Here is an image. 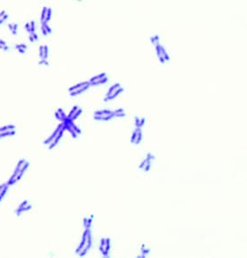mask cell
Instances as JSON below:
<instances>
[{"label":"cell","instance_id":"6da1fadb","mask_svg":"<svg viewBox=\"0 0 247 258\" xmlns=\"http://www.w3.org/2000/svg\"><path fill=\"white\" fill-rule=\"evenodd\" d=\"M92 245H93V238H92V231H91V230H90V231H89V232H88V234H87V238H86V246L84 247L83 249H82V250L79 252L78 256H86V254H87V252L89 251V249L91 248V247H92Z\"/></svg>","mask_w":247,"mask_h":258},{"label":"cell","instance_id":"7a4b0ae2","mask_svg":"<svg viewBox=\"0 0 247 258\" xmlns=\"http://www.w3.org/2000/svg\"><path fill=\"white\" fill-rule=\"evenodd\" d=\"M31 208H32V205L29 202V200H24L21 204H20V206H18L17 209H16V214L17 215H20L21 213L29 211Z\"/></svg>","mask_w":247,"mask_h":258},{"label":"cell","instance_id":"3957f363","mask_svg":"<svg viewBox=\"0 0 247 258\" xmlns=\"http://www.w3.org/2000/svg\"><path fill=\"white\" fill-rule=\"evenodd\" d=\"M62 127H63V124H62V123L60 124V125H58V127H57L56 129H55V131H54V133H53V135H52L50 137L47 138L46 140L44 141V144H45V145H49L50 143H51L52 142H53V141L55 139V137H56L57 135H58V134H59V132L61 131V129Z\"/></svg>","mask_w":247,"mask_h":258},{"label":"cell","instance_id":"277c9868","mask_svg":"<svg viewBox=\"0 0 247 258\" xmlns=\"http://www.w3.org/2000/svg\"><path fill=\"white\" fill-rule=\"evenodd\" d=\"M64 130H65V128H64V125H63V127L61 129V131L59 132L58 135H57L56 137H55V139H54V140L53 141V142H52V143H50L49 145H48V149H49V150H53V149H54V148L55 147V146H56L58 143H59L60 140H61V137H62V135H63Z\"/></svg>","mask_w":247,"mask_h":258},{"label":"cell","instance_id":"5b68a950","mask_svg":"<svg viewBox=\"0 0 247 258\" xmlns=\"http://www.w3.org/2000/svg\"><path fill=\"white\" fill-rule=\"evenodd\" d=\"M29 167H30V162H28V161H26V162L24 163V165L22 166V167L21 168V170L19 171V173H18V175H17V176H16V178L14 179V181H13V184H14L15 182H17L18 181H19V180H20L21 178L22 175H24L25 171L27 170V168H28Z\"/></svg>","mask_w":247,"mask_h":258},{"label":"cell","instance_id":"8992f818","mask_svg":"<svg viewBox=\"0 0 247 258\" xmlns=\"http://www.w3.org/2000/svg\"><path fill=\"white\" fill-rule=\"evenodd\" d=\"M125 91V88L124 87H120V88H118L117 91H115L114 93H112L111 94H110L109 96H107V97H105V99H104V101H111V100H114L115 98H117L118 95H119L120 93H122L123 92Z\"/></svg>","mask_w":247,"mask_h":258},{"label":"cell","instance_id":"52a82bcc","mask_svg":"<svg viewBox=\"0 0 247 258\" xmlns=\"http://www.w3.org/2000/svg\"><path fill=\"white\" fill-rule=\"evenodd\" d=\"M90 83L88 84V85H86V86H82V87H80V88H78L77 90H76V91H74V92H71V93H69V94H70V96H76V95H78V94H81V93H83L85 91H86L87 89L90 87Z\"/></svg>","mask_w":247,"mask_h":258},{"label":"cell","instance_id":"ba28073f","mask_svg":"<svg viewBox=\"0 0 247 258\" xmlns=\"http://www.w3.org/2000/svg\"><path fill=\"white\" fill-rule=\"evenodd\" d=\"M88 84H89V82H82V83L76 84V85H75V86L69 87V93H71V92L76 91V90H77L78 88H80V87H82V86H86V85H88Z\"/></svg>","mask_w":247,"mask_h":258},{"label":"cell","instance_id":"9c48e42d","mask_svg":"<svg viewBox=\"0 0 247 258\" xmlns=\"http://www.w3.org/2000/svg\"><path fill=\"white\" fill-rule=\"evenodd\" d=\"M112 111L109 110H102V111H97L94 112V116H98V117H102V116H107L112 113Z\"/></svg>","mask_w":247,"mask_h":258},{"label":"cell","instance_id":"30bf717a","mask_svg":"<svg viewBox=\"0 0 247 258\" xmlns=\"http://www.w3.org/2000/svg\"><path fill=\"white\" fill-rule=\"evenodd\" d=\"M68 122H69V125H70L71 127H72V129H73V130L75 131V132H76V133L77 134V135H81V134H82V130H81V129L78 127V126H77V125L74 124L73 121L70 120V119H69V118H68Z\"/></svg>","mask_w":247,"mask_h":258},{"label":"cell","instance_id":"8fae6325","mask_svg":"<svg viewBox=\"0 0 247 258\" xmlns=\"http://www.w3.org/2000/svg\"><path fill=\"white\" fill-rule=\"evenodd\" d=\"M120 87H121V85H120L119 83H116L115 85L111 86V87H110L109 90H108V93H106V97H107V96H109L111 93H114L115 91H117V90H118V88H120Z\"/></svg>","mask_w":247,"mask_h":258},{"label":"cell","instance_id":"7c38bea8","mask_svg":"<svg viewBox=\"0 0 247 258\" xmlns=\"http://www.w3.org/2000/svg\"><path fill=\"white\" fill-rule=\"evenodd\" d=\"M136 130H137V137H136V140H135L134 143H135V144H140V142H141V140H142L141 128H140V127H136Z\"/></svg>","mask_w":247,"mask_h":258},{"label":"cell","instance_id":"4fadbf2b","mask_svg":"<svg viewBox=\"0 0 247 258\" xmlns=\"http://www.w3.org/2000/svg\"><path fill=\"white\" fill-rule=\"evenodd\" d=\"M16 135V131L15 130L5 131V132L0 133V139L4 137H7V136H12V135Z\"/></svg>","mask_w":247,"mask_h":258},{"label":"cell","instance_id":"5bb4252c","mask_svg":"<svg viewBox=\"0 0 247 258\" xmlns=\"http://www.w3.org/2000/svg\"><path fill=\"white\" fill-rule=\"evenodd\" d=\"M108 77L106 76V77H104L103 79L98 80V81H95V82H93V83H91L90 86H100V85H103V84H105L106 82H108Z\"/></svg>","mask_w":247,"mask_h":258},{"label":"cell","instance_id":"9a60e30c","mask_svg":"<svg viewBox=\"0 0 247 258\" xmlns=\"http://www.w3.org/2000/svg\"><path fill=\"white\" fill-rule=\"evenodd\" d=\"M104 77H106V73L105 72H102V73H100V74H99V75H97V76L92 78V79L89 80V83L91 84V83H93V82H95V81H98V80H100V79H103Z\"/></svg>","mask_w":247,"mask_h":258},{"label":"cell","instance_id":"2e32d148","mask_svg":"<svg viewBox=\"0 0 247 258\" xmlns=\"http://www.w3.org/2000/svg\"><path fill=\"white\" fill-rule=\"evenodd\" d=\"M160 51H161L162 56H163V58L164 59V61H165V62H168V61H170V56H169V54H167L166 50L164 49V46H162V45L160 46Z\"/></svg>","mask_w":247,"mask_h":258},{"label":"cell","instance_id":"e0dca14e","mask_svg":"<svg viewBox=\"0 0 247 258\" xmlns=\"http://www.w3.org/2000/svg\"><path fill=\"white\" fill-rule=\"evenodd\" d=\"M8 188H9V185L7 184V183H5V187L3 188V190L0 191V202L2 201V199L5 198V196L6 195V192H7L8 191Z\"/></svg>","mask_w":247,"mask_h":258},{"label":"cell","instance_id":"ac0fdd59","mask_svg":"<svg viewBox=\"0 0 247 258\" xmlns=\"http://www.w3.org/2000/svg\"><path fill=\"white\" fill-rule=\"evenodd\" d=\"M9 130H15V125H5V126H2V127H0V133H3V132H5V131H9Z\"/></svg>","mask_w":247,"mask_h":258},{"label":"cell","instance_id":"d6986e66","mask_svg":"<svg viewBox=\"0 0 247 258\" xmlns=\"http://www.w3.org/2000/svg\"><path fill=\"white\" fill-rule=\"evenodd\" d=\"M47 8L46 6H44L43 7V10H42L41 12V18H40V21H41V23L44 22V20H45V16H46V12H47Z\"/></svg>","mask_w":247,"mask_h":258},{"label":"cell","instance_id":"ffe728a7","mask_svg":"<svg viewBox=\"0 0 247 258\" xmlns=\"http://www.w3.org/2000/svg\"><path fill=\"white\" fill-rule=\"evenodd\" d=\"M82 112H83V110H82V109H81V108H79L78 110H77V111H76V113H75L73 116H72V117H71L70 120L74 121V120H75V119H76V118H78L79 116H80L81 114H82Z\"/></svg>","mask_w":247,"mask_h":258},{"label":"cell","instance_id":"44dd1931","mask_svg":"<svg viewBox=\"0 0 247 258\" xmlns=\"http://www.w3.org/2000/svg\"><path fill=\"white\" fill-rule=\"evenodd\" d=\"M78 109H79V107H78V106H77V105H76V106H74L73 108H72V110H71V111H69V115L67 116V118H69V119H70V118H71V117H72V116H73V115H74V114L76 113V111H77V110H78Z\"/></svg>","mask_w":247,"mask_h":258},{"label":"cell","instance_id":"7402d4cb","mask_svg":"<svg viewBox=\"0 0 247 258\" xmlns=\"http://www.w3.org/2000/svg\"><path fill=\"white\" fill-rule=\"evenodd\" d=\"M52 18V8H47V12H46V16H45V20L44 22H48Z\"/></svg>","mask_w":247,"mask_h":258},{"label":"cell","instance_id":"603a6c76","mask_svg":"<svg viewBox=\"0 0 247 258\" xmlns=\"http://www.w3.org/2000/svg\"><path fill=\"white\" fill-rule=\"evenodd\" d=\"M58 112H59L60 116H61V122H62L64 119H66L67 115L65 114V112L63 111V110H62V109H59V110H58Z\"/></svg>","mask_w":247,"mask_h":258},{"label":"cell","instance_id":"cb8c5ba5","mask_svg":"<svg viewBox=\"0 0 247 258\" xmlns=\"http://www.w3.org/2000/svg\"><path fill=\"white\" fill-rule=\"evenodd\" d=\"M42 26H44V29L46 30V31H47V33H48V34H49V33H52V28L50 27L49 25L47 24V22H42Z\"/></svg>","mask_w":247,"mask_h":258},{"label":"cell","instance_id":"d4e9b609","mask_svg":"<svg viewBox=\"0 0 247 258\" xmlns=\"http://www.w3.org/2000/svg\"><path fill=\"white\" fill-rule=\"evenodd\" d=\"M47 58H48V46L44 45V58L43 59L47 60Z\"/></svg>","mask_w":247,"mask_h":258},{"label":"cell","instance_id":"484cf974","mask_svg":"<svg viewBox=\"0 0 247 258\" xmlns=\"http://www.w3.org/2000/svg\"><path fill=\"white\" fill-rule=\"evenodd\" d=\"M136 137H137V130L135 129L133 132H132V139H131V143H134L135 140H136Z\"/></svg>","mask_w":247,"mask_h":258},{"label":"cell","instance_id":"4316f807","mask_svg":"<svg viewBox=\"0 0 247 258\" xmlns=\"http://www.w3.org/2000/svg\"><path fill=\"white\" fill-rule=\"evenodd\" d=\"M151 164H152L151 161H147V164L145 165L144 168H143L145 172H148V171H149V170L150 169V168H151Z\"/></svg>","mask_w":247,"mask_h":258},{"label":"cell","instance_id":"83f0119b","mask_svg":"<svg viewBox=\"0 0 247 258\" xmlns=\"http://www.w3.org/2000/svg\"><path fill=\"white\" fill-rule=\"evenodd\" d=\"M105 247H106V250L107 252H109V249H110V238H106V244H105Z\"/></svg>","mask_w":247,"mask_h":258},{"label":"cell","instance_id":"f1b7e54d","mask_svg":"<svg viewBox=\"0 0 247 258\" xmlns=\"http://www.w3.org/2000/svg\"><path fill=\"white\" fill-rule=\"evenodd\" d=\"M39 56L41 60L44 58V45H40L39 46Z\"/></svg>","mask_w":247,"mask_h":258},{"label":"cell","instance_id":"f546056e","mask_svg":"<svg viewBox=\"0 0 247 258\" xmlns=\"http://www.w3.org/2000/svg\"><path fill=\"white\" fill-rule=\"evenodd\" d=\"M27 45H25V44H20V45H15V48H16V49H19V48H21V49H24V50H26V49H27Z\"/></svg>","mask_w":247,"mask_h":258},{"label":"cell","instance_id":"4dcf8cb0","mask_svg":"<svg viewBox=\"0 0 247 258\" xmlns=\"http://www.w3.org/2000/svg\"><path fill=\"white\" fill-rule=\"evenodd\" d=\"M12 27H13V30H12V34H14V35H16V34H17V29H18V24H17V23H13V24H12Z\"/></svg>","mask_w":247,"mask_h":258},{"label":"cell","instance_id":"1f68e13d","mask_svg":"<svg viewBox=\"0 0 247 258\" xmlns=\"http://www.w3.org/2000/svg\"><path fill=\"white\" fill-rule=\"evenodd\" d=\"M140 118L139 117H135L134 124H135V126H136V127H140Z\"/></svg>","mask_w":247,"mask_h":258},{"label":"cell","instance_id":"d6a6232c","mask_svg":"<svg viewBox=\"0 0 247 258\" xmlns=\"http://www.w3.org/2000/svg\"><path fill=\"white\" fill-rule=\"evenodd\" d=\"M30 30H31V33H34L35 32V22L34 21H31L30 22Z\"/></svg>","mask_w":247,"mask_h":258},{"label":"cell","instance_id":"836d02e7","mask_svg":"<svg viewBox=\"0 0 247 258\" xmlns=\"http://www.w3.org/2000/svg\"><path fill=\"white\" fill-rule=\"evenodd\" d=\"M8 17H9V15H8L7 13H5V14L4 15V16L1 18V19H0V24H3V23H4V22H5V21L6 20Z\"/></svg>","mask_w":247,"mask_h":258},{"label":"cell","instance_id":"e575fe53","mask_svg":"<svg viewBox=\"0 0 247 258\" xmlns=\"http://www.w3.org/2000/svg\"><path fill=\"white\" fill-rule=\"evenodd\" d=\"M146 164H147V159H144L141 163H140V165L139 166V168H140V169H143Z\"/></svg>","mask_w":247,"mask_h":258},{"label":"cell","instance_id":"d590c367","mask_svg":"<svg viewBox=\"0 0 247 258\" xmlns=\"http://www.w3.org/2000/svg\"><path fill=\"white\" fill-rule=\"evenodd\" d=\"M25 29H26V30H27V32H29V33H31V30H30V24L29 23V22H27L26 24H25Z\"/></svg>","mask_w":247,"mask_h":258},{"label":"cell","instance_id":"8d00e7d4","mask_svg":"<svg viewBox=\"0 0 247 258\" xmlns=\"http://www.w3.org/2000/svg\"><path fill=\"white\" fill-rule=\"evenodd\" d=\"M125 116H126L125 112H122V113H117V114H115V117H117V118H125Z\"/></svg>","mask_w":247,"mask_h":258},{"label":"cell","instance_id":"74e56055","mask_svg":"<svg viewBox=\"0 0 247 258\" xmlns=\"http://www.w3.org/2000/svg\"><path fill=\"white\" fill-rule=\"evenodd\" d=\"M39 64H40V65H41V64H44V65H45V66H48V65H49V62H47V60L42 59L41 61L39 62Z\"/></svg>","mask_w":247,"mask_h":258},{"label":"cell","instance_id":"f35d334b","mask_svg":"<svg viewBox=\"0 0 247 258\" xmlns=\"http://www.w3.org/2000/svg\"><path fill=\"white\" fill-rule=\"evenodd\" d=\"M141 252H142V255H144V256H146V255H147V254H149L150 250H149V249H148V248H145V249H144V247H143V248H142Z\"/></svg>","mask_w":247,"mask_h":258},{"label":"cell","instance_id":"ab89813d","mask_svg":"<svg viewBox=\"0 0 247 258\" xmlns=\"http://www.w3.org/2000/svg\"><path fill=\"white\" fill-rule=\"evenodd\" d=\"M30 36H31V37H33V38H34V40H35V41H36V40H37V39H38V36H37V33H36V32H34V33H30Z\"/></svg>","mask_w":247,"mask_h":258},{"label":"cell","instance_id":"60d3db41","mask_svg":"<svg viewBox=\"0 0 247 258\" xmlns=\"http://www.w3.org/2000/svg\"><path fill=\"white\" fill-rule=\"evenodd\" d=\"M122 112H125V110L123 108L121 109H118V110H116V111H114V113L117 114V113H122Z\"/></svg>","mask_w":247,"mask_h":258},{"label":"cell","instance_id":"b9f144b4","mask_svg":"<svg viewBox=\"0 0 247 258\" xmlns=\"http://www.w3.org/2000/svg\"><path fill=\"white\" fill-rule=\"evenodd\" d=\"M153 37H154V39H155V41H156V43H157V45H159V40H160V37H159L158 35H155Z\"/></svg>","mask_w":247,"mask_h":258},{"label":"cell","instance_id":"7bdbcfd3","mask_svg":"<svg viewBox=\"0 0 247 258\" xmlns=\"http://www.w3.org/2000/svg\"><path fill=\"white\" fill-rule=\"evenodd\" d=\"M41 31H42V33L44 34V36H47V35H48V33H47L46 30L44 29V26H41Z\"/></svg>","mask_w":247,"mask_h":258},{"label":"cell","instance_id":"ee69618b","mask_svg":"<svg viewBox=\"0 0 247 258\" xmlns=\"http://www.w3.org/2000/svg\"><path fill=\"white\" fill-rule=\"evenodd\" d=\"M145 121H146V118H140V127H141L142 125H144Z\"/></svg>","mask_w":247,"mask_h":258},{"label":"cell","instance_id":"f6af8a7d","mask_svg":"<svg viewBox=\"0 0 247 258\" xmlns=\"http://www.w3.org/2000/svg\"><path fill=\"white\" fill-rule=\"evenodd\" d=\"M83 223H84V226H85V228H86V226H87V223H88V218H84Z\"/></svg>","mask_w":247,"mask_h":258},{"label":"cell","instance_id":"bcb514c9","mask_svg":"<svg viewBox=\"0 0 247 258\" xmlns=\"http://www.w3.org/2000/svg\"><path fill=\"white\" fill-rule=\"evenodd\" d=\"M149 38H150V41H151V43H152V44L154 45H157V43H156V41H155L154 37H149Z\"/></svg>","mask_w":247,"mask_h":258},{"label":"cell","instance_id":"7dc6e473","mask_svg":"<svg viewBox=\"0 0 247 258\" xmlns=\"http://www.w3.org/2000/svg\"><path fill=\"white\" fill-rule=\"evenodd\" d=\"M55 117H56L57 119H59L60 121L61 120V116H60V114H59V112H58V111H56V112H55Z\"/></svg>","mask_w":247,"mask_h":258},{"label":"cell","instance_id":"c3c4849f","mask_svg":"<svg viewBox=\"0 0 247 258\" xmlns=\"http://www.w3.org/2000/svg\"><path fill=\"white\" fill-rule=\"evenodd\" d=\"M0 45H3V46H5V45H6L7 44H6V42H5V41H4V40H2V39H0Z\"/></svg>","mask_w":247,"mask_h":258},{"label":"cell","instance_id":"681fc988","mask_svg":"<svg viewBox=\"0 0 247 258\" xmlns=\"http://www.w3.org/2000/svg\"><path fill=\"white\" fill-rule=\"evenodd\" d=\"M17 51L20 53V54H24L25 53V50L24 49H21V48H19V49H17Z\"/></svg>","mask_w":247,"mask_h":258},{"label":"cell","instance_id":"f907efd6","mask_svg":"<svg viewBox=\"0 0 247 258\" xmlns=\"http://www.w3.org/2000/svg\"><path fill=\"white\" fill-rule=\"evenodd\" d=\"M5 11H4V10H3L2 12H0V19H1V18H2L3 16H4V15H5Z\"/></svg>","mask_w":247,"mask_h":258},{"label":"cell","instance_id":"816d5d0a","mask_svg":"<svg viewBox=\"0 0 247 258\" xmlns=\"http://www.w3.org/2000/svg\"><path fill=\"white\" fill-rule=\"evenodd\" d=\"M8 27H9V29H10V30L12 32V30H13V27H12V24H9L8 25Z\"/></svg>","mask_w":247,"mask_h":258},{"label":"cell","instance_id":"f5cc1de1","mask_svg":"<svg viewBox=\"0 0 247 258\" xmlns=\"http://www.w3.org/2000/svg\"><path fill=\"white\" fill-rule=\"evenodd\" d=\"M3 50H5V51H8V50H9V46H8V45H5V46H4Z\"/></svg>","mask_w":247,"mask_h":258},{"label":"cell","instance_id":"db71d44e","mask_svg":"<svg viewBox=\"0 0 247 258\" xmlns=\"http://www.w3.org/2000/svg\"><path fill=\"white\" fill-rule=\"evenodd\" d=\"M5 183H3V184H1V185H0V191H2V190H3V188L5 187Z\"/></svg>","mask_w":247,"mask_h":258},{"label":"cell","instance_id":"11a10c76","mask_svg":"<svg viewBox=\"0 0 247 258\" xmlns=\"http://www.w3.org/2000/svg\"><path fill=\"white\" fill-rule=\"evenodd\" d=\"M30 37V40L31 42H34V41H35L34 38H33V37H32L31 36H30V37Z\"/></svg>","mask_w":247,"mask_h":258},{"label":"cell","instance_id":"9f6ffc18","mask_svg":"<svg viewBox=\"0 0 247 258\" xmlns=\"http://www.w3.org/2000/svg\"><path fill=\"white\" fill-rule=\"evenodd\" d=\"M3 48H4V46H3V45H0V49H3Z\"/></svg>","mask_w":247,"mask_h":258}]
</instances>
